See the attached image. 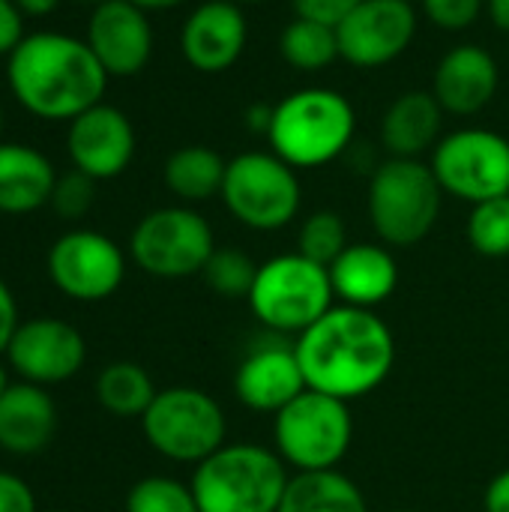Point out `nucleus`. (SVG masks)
Returning <instances> with one entry per match:
<instances>
[{"instance_id": "nucleus-5", "label": "nucleus", "mask_w": 509, "mask_h": 512, "mask_svg": "<svg viewBox=\"0 0 509 512\" xmlns=\"http://www.w3.org/2000/svg\"><path fill=\"white\" fill-rule=\"evenodd\" d=\"M444 189L438 186L429 162L420 159H384L366 192L369 222L384 246L423 243L441 216Z\"/></svg>"}, {"instance_id": "nucleus-25", "label": "nucleus", "mask_w": 509, "mask_h": 512, "mask_svg": "<svg viewBox=\"0 0 509 512\" xmlns=\"http://www.w3.org/2000/svg\"><path fill=\"white\" fill-rule=\"evenodd\" d=\"M279 512H369V507L360 486L333 468L291 474Z\"/></svg>"}, {"instance_id": "nucleus-38", "label": "nucleus", "mask_w": 509, "mask_h": 512, "mask_svg": "<svg viewBox=\"0 0 509 512\" xmlns=\"http://www.w3.org/2000/svg\"><path fill=\"white\" fill-rule=\"evenodd\" d=\"M483 507L486 512H509V468L489 483L483 495Z\"/></svg>"}, {"instance_id": "nucleus-10", "label": "nucleus", "mask_w": 509, "mask_h": 512, "mask_svg": "<svg viewBox=\"0 0 509 512\" xmlns=\"http://www.w3.org/2000/svg\"><path fill=\"white\" fill-rule=\"evenodd\" d=\"M429 168L444 195L468 201L471 207L509 195V138L483 126L447 132L435 144Z\"/></svg>"}, {"instance_id": "nucleus-22", "label": "nucleus", "mask_w": 509, "mask_h": 512, "mask_svg": "<svg viewBox=\"0 0 509 512\" xmlns=\"http://www.w3.org/2000/svg\"><path fill=\"white\" fill-rule=\"evenodd\" d=\"M444 108L432 90H408L396 96L381 117V144L393 159H420L444 138Z\"/></svg>"}, {"instance_id": "nucleus-11", "label": "nucleus", "mask_w": 509, "mask_h": 512, "mask_svg": "<svg viewBox=\"0 0 509 512\" xmlns=\"http://www.w3.org/2000/svg\"><path fill=\"white\" fill-rule=\"evenodd\" d=\"M213 249V228L192 207H159L129 237L132 261L156 279H189L201 273Z\"/></svg>"}, {"instance_id": "nucleus-12", "label": "nucleus", "mask_w": 509, "mask_h": 512, "mask_svg": "<svg viewBox=\"0 0 509 512\" xmlns=\"http://www.w3.org/2000/svg\"><path fill=\"white\" fill-rule=\"evenodd\" d=\"M48 276L60 294L78 303H99L123 285L126 255L111 237L75 228L48 249Z\"/></svg>"}, {"instance_id": "nucleus-19", "label": "nucleus", "mask_w": 509, "mask_h": 512, "mask_svg": "<svg viewBox=\"0 0 509 512\" xmlns=\"http://www.w3.org/2000/svg\"><path fill=\"white\" fill-rule=\"evenodd\" d=\"M501 87L498 60L480 45H456L450 48L432 75V93L444 114L474 117L492 105Z\"/></svg>"}, {"instance_id": "nucleus-8", "label": "nucleus", "mask_w": 509, "mask_h": 512, "mask_svg": "<svg viewBox=\"0 0 509 512\" xmlns=\"http://www.w3.org/2000/svg\"><path fill=\"white\" fill-rule=\"evenodd\" d=\"M225 210L252 231H282L303 204L297 171L273 150H246L228 159L222 183Z\"/></svg>"}, {"instance_id": "nucleus-45", "label": "nucleus", "mask_w": 509, "mask_h": 512, "mask_svg": "<svg viewBox=\"0 0 509 512\" xmlns=\"http://www.w3.org/2000/svg\"><path fill=\"white\" fill-rule=\"evenodd\" d=\"M0 135H3V108H0Z\"/></svg>"}, {"instance_id": "nucleus-39", "label": "nucleus", "mask_w": 509, "mask_h": 512, "mask_svg": "<svg viewBox=\"0 0 509 512\" xmlns=\"http://www.w3.org/2000/svg\"><path fill=\"white\" fill-rule=\"evenodd\" d=\"M243 120H246V126H249L252 132L267 135V132H270V120H273V105H264V102L249 105V111H246Z\"/></svg>"}, {"instance_id": "nucleus-4", "label": "nucleus", "mask_w": 509, "mask_h": 512, "mask_svg": "<svg viewBox=\"0 0 509 512\" xmlns=\"http://www.w3.org/2000/svg\"><path fill=\"white\" fill-rule=\"evenodd\" d=\"M288 465L261 444H225L195 465L192 495L201 512H279Z\"/></svg>"}, {"instance_id": "nucleus-33", "label": "nucleus", "mask_w": 509, "mask_h": 512, "mask_svg": "<svg viewBox=\"0 0 509 512\" xmlns=\"http://www.w3.org/2000/svg\"><path fill=\"white\" fill-rule=\"evenodd\" d=\"M420 3H423V15L435 27L450 33L474 27V21L486 9V0H420Z\"/></svg>"}, {"instance_id": "nucleus-28", "label": "nucleus", "mask_w": 509, "mask_h": 512, "mask_svg": "<svg viewBox=\"0 0 509 512\" xmlns=\"http://www.w3.org/2000/svg\"><path fill=\"white\" fill-rule=\"evenodd\" d=\"M201 276L213 294L225 300H240V297H249L255 276H258V264L237 246H216Z\"/></svg>"}, {"instance_id": "nucleus-9", "label": "nucleus", "mask_w": 509, "mask_h": 512, "mask_svg": "<svg viewBox=\"0 0 509 512\" xmlns=\"http://www.w3.org/2000/svg\"><path fill=\"white\" fill-rule=\"evenodd\" d=\"M147 444L183 465H201L225 447L228 420L222 405L198 387L159 390L153 405L141 417Z\"/></svg>"}, {"instance_id": "nucleus-35", "label": "nucleus", "mask_w": 509, "mask_h": 512, "mask_svg": "<svg viewBox=\"0 0 509 512\" xmlns=\"http://www.w3.org/2000/svg\"><path fill=\"white\" fill-rule=\"evenodd\" d=\"M0 512H39L33 489L12 471H0Z\"/></svg>"}, {"instance_id": "nucleus-32", "label": "nucleus", "mask_w": 509, "mask_h": 512, "mask_svg": "<svg viewBox=\"0 0 509 512\" xmlns=\"http://www.w3.org/2000/svg\"><path fill=\"white\" fill-rule=\"evenodd\" d=\"M93 198H96V180L72 168L69 174L57 177L48 204L60 219H81L93 207Z\"/></svg>"}, {"instance_id": "nucleus-17", "label": "nucleus", "mask_w": 509, "mask_h": 512, "mask_svg": "<svg viewBox=\"0 0 509 512\" xmlns=\"http://www.w3.org/2000/svg\"><path fill=\"white\" fill-rule=\"evenodd\" d=\"M306 390L309 384L300 369L297 351L282 339L252 345L234 372V396L243 408L255 414L276 417Z\"/></svg>"}, {"instance_id": "nucleus-3", "label": "nucleus", "mask_w": 509, "mask_h": 512, "mask_svg": "<svg viewBox=\"0 0 509 512\" xmlns=\"http://www.w3.org/2000/svg\"><path fill=\"white\" fill-rule=\"evenodd\" d=\"M354 105L330 87H303L273 105L270 150L294 171L336 162L354 141Z\"/></svg>"}, {"instance_id": "nucleus-16", "label": "nucleus", "mask_w": 509, "mask_h": 512, "mask_svg": "<svg viewBox=\"0 0 509 512\" xmlns=\"http://www.w3.org/2000/svg\"><path fill=\"white\" fill-rule=\"evenodd\" d=\"M66 150L75 171L93 180H111L123 174L135 156V126L114 105H93L69 120Z\"/></svg>"}, {"instance_id": "nucleus-6", "label": "nucleus", "mask_w": 509, "mask_h": 512, "mask_svg": "<svg viewBox=\"0 0 509 512\" xmlns=\"http://www.w3.org/2000/svg\"><path fill=\"white\" fill-rule=\"evenodd\" d=\"M246 300L252 315L276 336H300L336 306L330 270L300 252L258 264V276Z\"/></svg>"}, {"instance_id": "nucleus-20", "label": "nucleus", "mask_w": 509, "mask_h": 512, "mask_svg": "<svg viewBox=\"0 0 509 512\" xmlns=\"http://www.w3.org/2000/svg\"><path fill=\"white\" fill-rule=\"evenodd\" d=\"M327 270L336 300L357 309L387 303L399 285V264L384 243H348Z\"/></svg>"}, {"instance_id": "nucleus-15", "label": "nucleus", "mask_w": 509, "mask_h": 512, "mask_svg": "<svg viewBox=\"0 0 509 512\" xmlns=\"http://www.w3.org/2000/svg\"><path fill=\"white\" fill-rule=\"evenodd\" d=\"M90 51L108 72V78L138 75L153 54V27L147 9L132 0H102L87 21Z\"/></svg>"}, {"instance_id": "nucleus-37", "label": "nucleus", "mask_w": 509, "mask_h": 512, "mask_svg": "<svg viewBox=\"0 0 509 512\" xmlns=\"http://www.w3.org/2000/svg\"><path fill=\"white\" fill-rule=\"evenodd\" d=\"M18 324H21V321H18V303H15V297H12L9 285L0 279V354H6V348H9V342H12Z\"/></svg>"}, {"instance_id": "nucleus-31", "label": "nucleus", "mask_w": 509, "mask_h": 512, "mask_svg": "<svg viewBox=\"0 0 509 512\" xmlns=\"http://www.w3.org/2000/svg\"><path fill=\"white\" fill-rule=\"evenodd\" d=\"M126 512H201L192 486L174 477H144L126 495Z\"/></svg>"}, {"instance_id": "nucleus-24", "label": "nucleus", "mask_w": 509, "mask_h": 512, "mask_svg": "<svg viewBox=\"0 0 509 512\" xmlns=\"http://www.w3.org/2000/svg\"><path fill=\"white\" fill-rule=\"evenodd\" d=\"M225 168H228V159H222L213 147L186 144L165 159L162 180L174 198L186 204H201V201L222 195Z\"/></svg>"}, {"instance_id": "nucleus-47", "label": "nucleus", "mask_w": 509, "mask_h": 512, "mask_svg": "<svg viewBox=\"0 0 509 512\" xmlns=\"http://www.w3.org/2000/svg\"><path fill=\"white\" fill-rule=\"evenodd\" d=\"M387 512H411V510H387Z\"/></svg>"}, {"instance_id": "nucleus-42", "label": "nucleus", "mask_w": 509, "mask_h": 512, "mask_svg": "<svg viewBox=\"0 0 509 512\" xmlns=\"http://www.w3.org/2000/svg\"><path fill=\"white\" fill-rule=\"evenodd\" d=\"M132 3L141 6V9H147V12H153V9H174V6H180L186 0H132Z\"/></svg>"}, {"instance_id": "nucleus-41", "label": "nucleus", "mask_w": 509, "mask_h": 512, "mask_svg": "<svg viewBox=\"0 0 509 512\" xmlns=\"http://www.w3.org/2000/svg\"><path fill=\"white\" fill-rule=\"evenodd\" d=\"M60 0H15V6L21 9V15H33V18H42L48 12L57 9Z\"/></svg>"}, {"instance_id": "nucleus-2", "label": "nucleus", "mask_w": 509, "mask_h": 512, "mask_svg": "<svg viewBox=\"0 0 509 512\" xmlns=\"http://www.w3.org/2000/svg\"><path fill=\"white\" fill-rule=\"evenodd\" d=\"M6 81L24 111L42 120H75L102 102L108 72L84 39L30 33L6 57Z\"/></svg>"}, {"instance_id": "nucleus-44", "label": "nucleus", "mask_w": 509, "mask_h": 512, "mask_svg": "<svg viewBox=\"0 0 509 512\" xmlns=\"http://www.w3.org/2000/svg\"><path fill=\"white\" fill-rule=\"evenodd\" d=\"M231 3H237V6H258V3H267V0H231Z\"/></svg>"}, {"instance_id": "nucleus-29", "label": "nucleus", "mask_w": 509, "mask_h": 512, "mask_svg": "<svg viewBox=\"0 0 509 512\" xmlns=\"http://www.w3.org/2000/svg\"><path fill=\"white\" fill-rule=\"evenodd\" d=\"M468 243L483 258L509 255V195H498L471 207Z\"/></svg>"}, {"instance_id": "nucleus-46", "label": "nucleus", "mask_w": 509, "mask_h": 512, "mask_svg": "<svg viewBox=\"0 0 509 512\" xmlns=\"http://www.w3.org/2000/svg\"><path fill=\"white\" fill-rule=\"evenodd\" d=\"M42 512H69V510H42Z\"/></svg>"}, {"instance_id": "nucleus-21", "label": "nucleus", "mask_w": 509, "mask_h": 512, "mask_svg": "<svg viewBox=\"0 0 509 512\" xmlns=\"http://www.w3.org/2000/svg\"><path fill=\"white\" fill-rule=\"evenodd\" d=\"M57 432V405L39 384H9L0 396V450L12 456L42 453Z\"/></svg>"}, {"instance_id": "nucleus-7", "label": "nucleus", "mask_w": 509, "mask_h": 512, "mask_svg": "<svg viewBox=\"0 0 509 512\" xmlns=\"http://www.w3.org/2000/svg\"><path fill=\"white\" fill-rule=\"evenodd\" d=\"M276 453L294 474L333 471L354 441L351 402L306 390L273 417Z\"/></svg>"}, {"instance_id": "nucleus-18", "label": "nucleus", "mask_w": 509, "mask_h": 512, "mask_svg": "<svg viewBox=\"0 0 509 512\" xmlns=\"http://www.w3.org/2000/svg\"><path fill=\"white\" fill-rule=\"evenodd\" d=\"M249 21L243 6L231 0H204L198 3L180 30L183 60L201 75L228 72L246 51Z\"/></svg>"}, {"instance_id": "nucleus-14", "label": "nucleus", "mask_w": 509, "mask_h": 512, "mask_svg": "<svg viewBox=\"0 0 509 512\" xmlns=\"http://www.w3.org/2000/svg\"><path fill=\"white\" fill-rule=\"evenodd\" d=\"M6 360L21 381L51 387L75 378L84 369L87 342L60 318H30L18 324L6 348Z\"/></svg>"}, {"instance_id": "nucleus-13", "label": "nucleus", "mask_w": 509, "mask_h": 512, "mask_svg": "<svg viewBox=\"0 0 509 512\" xmlns=\"http://www.w3.org/2000/svg\"><path fill=\"white\" fill-rule=\"evenodd\" d=\"M417 24L411 0H363L336 27L339 57L357 69H381L411 48Z\"/></svg>"}, {"instance_id": "nucleus-1", "label": "nucleus", "mask_w": 509, "mask_h": 512, "mask_svg": "<svg viewBox=\"0 0 509 512\" xmlns=\"http://www.w3.org/2000/svg\"><path fill=\"white\" fill-rule=\"evenodd\" d=\"M309 390L342 402L375 393L393 372L396 339L375 309L333 306L294 342Z\"/></svg>"}, {"instance_id": "nucleus-34", "label": "nucleus", "mask_w": 509, "mask_h": 512, "mask_svg": "<svg viewBox=\"0 0 509 512\" xmlns=\"http://www.w3.org/2000/svg\"><path fill=\"white\" fill-rule=\"evenodd\" d=\"M297 18H309V21H321L330 27H339L345 21L348 12H354L363 0H291Z\"/></svg>"}, {"instance_id": "nucleus-30", "label": "nucleus", "mask_w": 509, "mask_h": 512, "mask_svg": "<svg viewBox=\"0 0 509 512\" xmlns=\"http://www.w3.org/2000/svg\"><path fill=\"white\" fill-rule=\"evenodd\" d=\"M348 249L345 219L333 210H315L303 219L297 231V252L315 264L330 267Z\"/></svg>"}, {"instance_id": "nucleus-36", "label": "nucleus", "mask_w": 509, "mask_h": 512, "mask_svg": "<svg viewBox=\"0 0 509 512\" xmlns=\"http://www.w3.org/2000/svg\"><path fill=\"white\" fill-rule=\"evenodd\" d=\"M24 39V15L15 0H0V57H9Z\"/></svg>"}, {"instance_id": "nucleus-43", "label": "nucleus", "mask_w": 509, "mask_h": 512, "mask_svg": "<svg viewBox=\"0 0 509 512\" xmlns=\"http://www.w3.org/2000/svg\"><path fill=\"white\" fill-rule=\"evenodd\" d=\"M6 390H9V375H6V366L0 363V396H3Z\"/></svg>"}, {"instance_id": "nucleus-40", "label": "nucleus", "mask_w": 509, "mask_h": 512, "mask_svg": "<svg viewBox=\"0 0 509 512\" xmlns=\"http://www.w3.org/2000/svg\"><path fill=\"white\" fill-rule=\"evenodd\" d=\"M486 12L498 30L509 33V0H486Z\"/></svg>"}, {"instance_id": "nucleus-27", "label": "nucleus", "mask_w": 509, "mask_h": 512, "mask_svg": "<svg viewBox=\"0 0 509 512\" xmlns=\"http://www.w3.org/2000/svg\"><path fill=\"white\" fill-rule=\"evenodd\" d=\"M279 54L297 72H324L339 60L336 27L309 18H294L279 33Z\"/></svg>"}, {"instance_id": "nucleus-26", "label": "nucleus", "mask_w": 509, "mask_h": 512, "mask_svg": "<svg viewBox=\"0 0 509 512\" xmlns=\"http://www.w3.org/2000/svg\"><path fill=\"white\" fill-rule=\"evenodd\" d=\"M156 393L147 369L132 360L108 363L96 378V399L114 417H144Z\"/></svg>"}, {"instance_id": "nucleus-23", "label": "nucleus", "mask_w": 509, "mask_h": 512, "mask_svg": "<svg viewBox=\"0 0 509 512\" xmlns=\"http://www.w3.org/2000/svg\"><path fill=\"white\" fill-rule=\"evenodd\" d=\"M57 183L54 165L48 156L27 144L0 141V213L24 216L51 201Z\"/></svg>"}]
</instances>
